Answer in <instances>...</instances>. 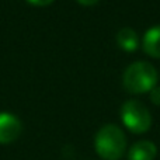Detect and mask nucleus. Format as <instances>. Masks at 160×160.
Returning a JSON list of instances; mask_svg holds the SVG:
<instances>
[{"label":"nucleus","mask_w":160,"mask_h":160,"mask_svg":"<svg viewBox=\"0 0 160 160\" xmlns=\"http://www.w3.org/2000/svg\"><path fill=\"white\" fill-rule=\"evenodd\" d=\"M97 155L104 160H119L127 148V138L119 127L114 124L100 128L94 139Z\"/></svg>","instance_id":"1"},{"label":"nucleus","mask_w":160,"mask_h":160,"mask_svg":"<svg viewBox=\"0 0 160 160\" xmlns=\"http://www.w3.org/2000/svg\"><path fill=\"white\" fill-rule=\"evenodd\" d=\"M122 83L127 91L132 94H143L156 87L158 72L149 62H133L125 69Z\"/></svg>","instance_id":"2"},{"label":"nucleus","mask_w":160,"mask_h":160,"mask_svg":"<svg viewBox=\"0 0 160 160\" xmlns=\"http://www.w3.org/2000/svg\"><path fill=\"white\" fill-rule=\"evenodd\" d=\"M122 124L132 133H145L152 125V115L143 102L139 100H128L121 107Z\"/></svg>","instance_id":"3"},{"label":"nucleus","mask_w":160,"mask_h":160,"mask_svg":"<svg viewBox=\"0 0 160 160\" xmlns=\"http://www.w3.org/2000/svg\"><path fill=\"white\" fill-rule=\"evenodd\" d=\"M22 131L21 121L10 112H0V143L14 142Z\"/></svg>","instance_id":"4"},{"label":"nucleus","mask_w":160,"mask_h":160,"mask_svg":"<svg viewBox=\"0 0 160 160\" xmlns=\"http://www.w3.org/2000/svg\"><path fill=\"white\" fill-rule=\"evenodd\" d=\"M158 148L152 141H139L128 152V160H155Z\"/></svg>","instance_id":"5"},{"label":"nucleus","mask_w":160,"mask_h":160,"mask_svg":"<svg viewBox=\"0 0 160 160\" xmlns=\"http://www.w3.org/2000/svg\"><path fill=\"white\" fill-rule=\"evenodd\" d=\"M142 44L148 55L160 59V25H155L145 32Z\"/></svg>","instance_id":"6"},{"label":"nucleus","mask_w":160,"mask_h":160,"mask_svg":"<svg viewBox=\"0 0 160 160\" xmlns=\"http://www.w3.org/2000/svg\"><path fill=\"white\" fill-rule=\"evenodd\" d=\"M117 42H118L119 48L125 52H133L139 45L138 34L129 27H124L118 31L117 34Z\"/></svg>","instance_id":"7"},{"label":"nucleus","mask_w":160,"mask_h":160,"mask_svg":"<svg viewBox=\"0 0 160 160\" xmlns=\"http://www.w3.org/2000/svg\"><path fill=\"white\" fill-rule=\"evenodd\" d=\"M149 96H150V101L156 105H160V87H153L152 90L149 91Z\"/></svg>","instance_id":"8"},{"label":"nucleus","mask_w":160,"mask_h":160,"mask_svg":"<svg viewBox=\"0 0 160 160\" xmlns=\"http://www.w3.org/2000/svg\"><path fill=\"white\" fill-rule=\"evenodd\" d=\"M28 3H31V4L34 6H38V7H42V6H48L51 4V3L53 2V0H27Z\"/></svg>","instance_id":"9"},{"label":"nucleus","mask_w":160,"mask_h":160,"mask_svg":"<svg viewBox=\"0 0 160 160\" xmlns=\"http://www.w3.org/2000/svg\"><path fill=\"white\" fill-rule=\"evenodd\" d=\"M78 3H80V4H83V6H93V4H96L98 0H76Z\"/></svg>","instance_id":"10"}]
</instances>
